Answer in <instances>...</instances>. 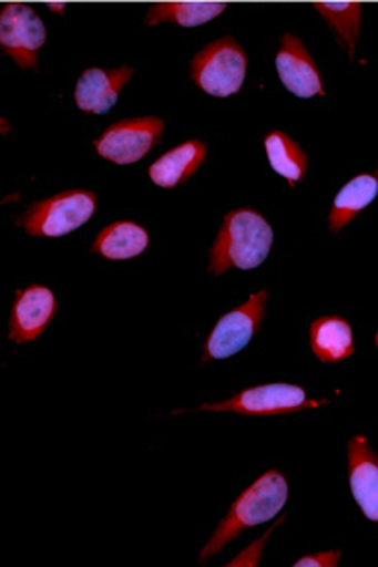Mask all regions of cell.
Instances as JSON below:
<instances>
[{"label":"cell","instance_id":"6da1fadb","mask_svg":"<svg viewBox=\"0 0 378 567\" xmlns=\"http://www.w3.org/2000/svg\"><path fill=\"white\" fill-rule=\"evenodd\" d=\"M272 246V225L263 215L251 209L232 210L210 250V270L224 275L229 269H257L267 260Z\"/></svg>","mask_w":378,"mask_h":567},{"label":"cell","instance_id":"7a4b0ae2","mask_svg":"<svg viewBox=\"0 0 378 567\" xmlns=\"http://www.w3.org/2000/svg\"><path fill=\"white\" fill-rule=\"evenodd\" d=\"M288 502V483L277 471H269L258 477L246 492L232 504L226 518L213 533L212 540L201 551V564H205L212 555L222 551L229 540L238 537L246 528L269 523Z\"/></svg>","mask_w":378,"mask_h":567},{"label":"cell","instance_id":"3957f363","mask_svg":"<svg viewBox=\"0 0 378 567\" xmlns=\"http://www.w3.org/2000/svg\"><path fill=\"white\" fill-rule=\"evenodd\" d=\"M98 198L88 190H69L50 196L25 210L17 224L30 236L40 238H62L88 224L95 213Z\"/></svg>","mask_w":378,"mask_h":567},{"label":"cell","instance_id":"277c9868","mask_svg":"<svg viewBox=\"0 0 378 567\" xmlns=\"http://www.w3.org/2000/svg\"><path fill=\"white\" fill-rule=\"evenodd\" d=\"M246 71V52L234 38H222L205 45L191 62L193 81L213 97H229L243 90Z\"/></svg>","mask_w":378,"mask_h":567},{"label":"cell","instance_id":"5b68a950","mask_svg":"<svg viewBox=\"0 0 378 567\" xmlns=\"http://www.w3.org/2000/svg\"><path fill=\"white\" fill-rule=\"evenodd\" d=\"M44 21L23 2H7L0 11V45L19 69H38V52L45 44Z\"/></svg>","mask_w":378,"mask_h":567},{"label":"cell","instance_id":"8992f818","mask_svg":"<svg viewBox=\"0 0 378 567\" xmlns=\"http://www.w3.org/2000/svg\"><path fill=\"white\" fill-rule=\"evenodd\" d=\"M164 120L155 116L122 120L110 126L106 133L93 143V147L100 157L112 164H136L160 143L164 135Z\"/></svg>","mask_w":378,"mask_h":567},{"label":"cell","instance_id":"52a82bcc","mask_svg":"<svg viewBox=\"0 0 378 567\" xmlns=\"http://www.w3.org/2000/svg\"><path fill=\"white\" fill-rule=\"evenodd\" d=\"M323 403L308 401L300 386L292 384H265L243 390L224 403L201 404V411H229L238 415H288L300 409H317Z\"/></svg>","mask_w":378,"mask_h":567},{"label":"cell","instance_id":"ba28073f","mask_svg":"<svg viewBox=\"0 0 378 567\" xmlns=\"http://www.w3.org/2000/svg\"><path fill=\"white\" fill-rule=\"evenodd\" d=\"M267 291H258L253 298L243 303L241 308L227 312L212 330L207 344H205V358L203 363L210 359H226L241 353L251 339L255 337L263 318H265V306H267Z\"/></svg>","mask_w":378,"mask_h":567},{"label":"cell","instance_id":"9c48e42d","mask_svg":"<svg viewBox=\"0 0 378 567\" xmlns=\"http://www.w3.org/2000/svg\"><path fill=\"white\" fill-rule=\"evenodd\" d=\"M275 69L286 90L298 97H315L325 95L323 76L318 73L317 62L310 56L300 38L294 33H284L279 52L275 56Z\"/></svg>","mask_w":378,"mask_h":567},{"label":"cell","instance_id":"30bf717a","mask_svg":"<svg viewBox=\"0 0 378 567\" xmlns=\"http://www.w3.org/2000/svg\"><path fill=\"white\" fill-rule=\"evenodd\" d=\"M54 313H57V299L44 285H31L28 289L17 291L11 322H9V339L17 344L35 341L52 322Z\"/></svg>","mask_w":378,"mask_h":567},{"label":"cell","instance_id":"8fae6325","mask_svg":"<svg viewBox=\"0 0 378 567\" xmlns=\"http://www.w3.org/2000/svg\"><path fill=\"white\" fill-rule=\"evenodd\" d=\"M133 75L135 71L126 64L114 71H106L100 66L88 69L76 81V107L90 114H106L116 105L122 87L133 79Z\"/></svg>","mask_w":378,"mask_h":567},{"label":"cell","instance_id":"7c38bea8","mask_svg":"<svg viewBox=\"0 0 378 567\" xmlns=\"http://www.w3.org/2000/svg\"><path fill=\"white\" fill-rule=\"evenodd\" d=\"M349 485L368 520L378 523V456L370 450L364 435L349 442Z\"/></svg>","mask_w":378,"mask_h":567},{"label":"cell","instance_id":"4fadbf2b","mask_svg":"<svg viewBox=\"0 0 378 567\" xmlns=\"http://www.w3.org/2000/svg\"><path fill=\"white\" fill-rule=\"evenodd\" d=\"M207 159V145L201 141H186L164 153L150 167V178L160 188H176L193 178Z\"/></svg>","mask_w":378,"mask_h":567},{"label":"cell","instance_id":"5bb4252c","mask_svg":"<svg viewBox=\"0 0 378 567\" xmlns=\"http://www.w3.org/2000/svg\"><path fill=\"white\" fill-rule=\"evenodd\" d=\"M310 347L323 363H335L354 355V334L348 320L323 316L310 324Z\"/></svg>","mask_w":378,"mask_h":567},{"label":"cell","instance_id":"9a60e30c","mask_svg":"<svg viewBox=\"0 0 378 567\" xmlns=\"http://www.w3.org/2000/svg\"><path fill=\"white\" fill-rule=\"evenodd\" d=\"M150 246V236L143 227L131 221H119V224L104 227L91 246L93 255H102L108 260H129L135 256L143 255Z\"/></svg>","mask_w":378,"mask_h":567},{"label":"cell","instance_id":"2e32d148","mask_svg":"<svg viewBox=\"0 0 378 567\" xmlns=\"http://www.w3.org/2000/svg\"><path fill=\"white\" fill-rule=\"evenodd\" d=\"M378 195V179L370 174H362L348 182L335 198L334 209L329 215V227L334 234H339L349 221L358 217Z\"/></svg>","mask_w":378,"mask_h":567},{"label":"cell","instance_id":"e0dca14e","mask_svg":"<svg viewBox=\"0 0 378 567\" xmlns=\"http://www.w3.org/2000/svg\"><path fill=\"white\" fill-rule=\"evenodd\" d=\"M226 11L224 2H157L145 17L147 25L176 23L181 28H197L210 23Z\"/></svg>","mask_w":378,"mask_h":567},{"label":"cell","instance_id":"ac0fdd59","mask_svg":"<svg viewBox=\"0 0 378 567\" xmlns=\"http://www.w3.org/2000/svg\"><path fill=\"white\" fill-rule=\"evenodd\" d=\"M317 11L335 31L339 44L348 50L349 59H354L356 44L362 28V4L360 2H334L318 0Z\"/></svg>","mask_w":378,"mask_h":567},{"label":"cell","instance_id":"d6986e66","mask_svg":"<svg viewBox=\"0 0 378 567\" xmlns=\"http://www.w3.org/2000/svg\"><path fill=\"white\" fill-rule=\"evenodd\" d=\"M265 150L273 172L288 179L292 186L304 178L308 169V157L294 138H289L282 131H273L272 135L265 138Z\"/></svg>","mask_w":378,"mask_h":567},{"label":"cell","instance_id":"ffe728a7","mask_svg":"<svg viewBox=\"0 0 378 567\" xmlns=\"http://www.w3.org/2000/svg\"><path fill=\"white\" fill-rule=\"evenodd\" d=\"M341 557V551H325L317 555H306L303 559H298L294 566L296 567H335Z\"/></svg>","mask_w":378,"mask_h":567},{"label":"cell","instance_id":"44dd1931","mask_svg":"<svg viewBox=\"0 0 378 567\" xmlns=\"http://www.w3.org/2000/svg\"><path fill=\"white\" fill-rule=\"evenodd\" d=\"M48 7H50V11H54V13H64V9H67L64 2H50Z\"/></svg>","mask_w":378,"mask_h":567},{"label":"cell","instance_id":"7402d4cb","mask_svg":"<svg viewBox=\"0 0 378 567\" xmlns=\"http://www.w3.org/2000/svg\"><path fill=\"white\" fill-rule=\"evenodd\" d=\"M377 347H378V332H377Z\"/></svg>","mask_w":378,"mask_h":567}]
</instances>
